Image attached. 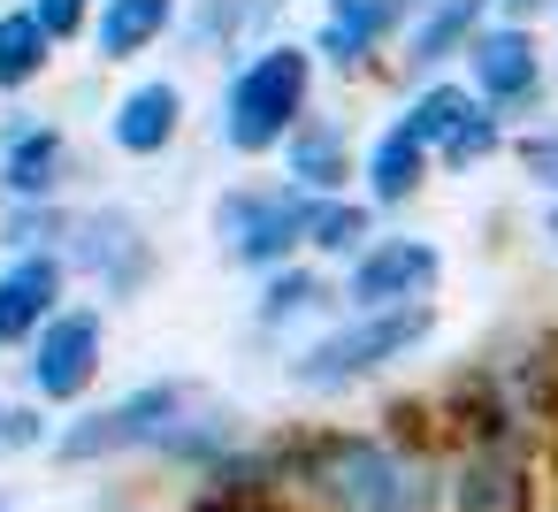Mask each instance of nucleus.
Wrapping results in <instances>:
<instances>
[{"instance_id": "obj_1", "label": "nucleus", "mask_w": 558, "mask_h": 512, "mask_svg": "<svg viewBox=\"0 0 558 512\" xmlns=\"http://www.w3.org/2000/svg\"><path fill=\"white\" fill-rule=\"evenodd\" d=\"M276 489L299 497L306 512H444V451L383 420H314L276 436Z\"/></svg>"}, {"instance_id": "obj_13", "label": "nucleus", "mask_w": 558, "mask_h": 512, "mask_svg": "<svg viewBox=\"0 0 558 512\" xmlns=\"http://www.w3.org/2000/svg\"><path fill=\"white\" fill-rule=\"evenodd\" d=\"M184 131H192V93H184V77H169V70H138V77H123L116 93H108V108H100V146L116 154V161H169L177 146H184Z\"/></svg>"}, {"instance_id": "obj_26", "label": "nucleus", "mask_w": 558, "mask_h": 512, "mask_svg": "<svg viewBox=\"0 0 558 512\" xmlns=\"http://www.w3.org/2000/svg\"><path fill=\"white\" fill-rule=\"evenodd\" d=\"M77 199H32V207H0V253H62Z\"/></svg>"}, {"instance_id": "obj_14", "label": "nucleus", "mask_w": 558, "mask_h": 512, "mask_svg": "<svg viewBox=\"0 0 558 512\" xmlns=\"http://www.w3.org/2000/svg\"><path fill=\"white\" fill-rule=\"evenodd\" d=\"M344 314V283H337V268H322V260H283V268H268V276H253V337L260 344H276V352H291V344H306L314 329H329Z\"/></svg>"}, {"instance_id": "obj_29", "label": "nucleus", "mask_w": 558, "mask_h": 512, "mask_svg": "<svg viewBox=\"0 0 558 512\" xmlns=\"http://www.w3.org/2000/svg\"><path fill=\"white\" fill-rule=\"evenodd\" d=\"M24 9L54 32V47L70 54V47H85L93 39V9H100V0H24Z\"/></svg>"}, {"instance_id": "obj_8", "label": "nucleus", "mask_w": 558, "mask_h": 512, "mask_svg": "<svg viewBox=\"0 0 558 512\" xmlns=\"http://www.w3.org/2000/svg\"><path fill=\"white\" fill-rule=\"evenodd\" d=\"M459 77H466V93H474L489 115H505L512 131L535 123V115H550V93H558L550 39H543L535 24H512V16H489V24L466 39Z\"/></svg>"}, {"instance_id": "obj_27", "label": "nucleus", "mask_w": 558, "mask_h": 512, "mask_svg": "<svg viewBox=\"0 0 558 512\" xmlns=\"http://www.w3.org/2000/svg\"><path fill=\"white\" fill-rule=\"evenodd\" d=\"M54 443V413L39 398H9V420H0V459H47Z\"/></svg>"}, {"instance_id": "obj_18", "label": "nucleus", "mask_w": 558, "mask_h": 512, "mask_svg": "<svg viewBox=\"0 0 558 512\" xmlns=\"http://www.w3.org/2000/svg\"><path fill=\"white\" fill-rule=\"evenodd\" d=\"M291 16V0H184V24H177V47L230 70L238 54H253L260 39H276Z\"/></svg>"}, {"instance_id": "obj_10", "label": "nucleus", "mask_w": 558, "mask_h": 512, "mask_svg": "<svg viewBox=\"0 0 558 512\" xmlns=\"http://www.w3.org/2000/svg\"><path fill=\"white\" fill-rule=\"evenodd\" d=\"M77 184V131L54 108L32 100H0V207H32V199H70Z\"/></svg>"}, {"instance_id": "obj_22", "label": "nucleus", "mask_w": 558, "mask_h": 512, "mask_svg": "<svg viewBox=\"0 0 558 512\" xmlns=\"http://www.w3.org/2000/svg\"><path fill=\"white\" fill-rule=\"evenodd\" d=\"M474 108H482V100L466 93V77H459V70H444V77L398 85V108H390V115H398V123H405V131H413L428 154H436V146H444V138H451V131L474 115Z\"/></svg>"}, {"instance_id": "obj_36", "label": "nucleus", "mask_w": 558, "mask_h": 512, "mask_svg": "<svg viewBox=\"0 0 558 512\" xmlns=\"http://www.w3.org/2000/svg\"><path fill=\"white\" fill-rule=\"evenodd\" d=\"M543 512H558V504H543Z\"/></svg>"}, {"instance_id": "obj_30", "label": "nucleus", "mask_w": 558, "mask_h": 512, "mask_svg": "<svg viewBox=\"0 0 558 512\" xmlns=\"http://www.w3.org/2000/svg\"><path fill=\"white\" fill-rule=\"evenodd\" d=\"M489 9H497V16H512V24H535V32H543V24H558V0H489Z\"/></svg>"}, {"instance_id": "obj_23", "label": "nucleus", "mask_w": 558, "mask_h": 512, "mask_svg": "<svg viewBox=\"0 0 558 512\" xmlns=\"http://www.w3.org/2000/svg\"><path fill=\"white\" fill-rule=\"evenodd\" d=\"M383 230V215L360 199V192H337V199H314V222H306V260H322V268H352L360 260V245Z\"/></svg>"}, {"instance_id": "obj_24", "label": "nucleus", "mask_w": 558, "mask_h": 512, "mask_svg": "<svg viewBox=\"0 0 558 512\" xmlns=\"http://www.w3.org/2000/svg\"><path fill=\"white\" fill-rule=\"evenodd\" d=\"M505 154H512V123L489 115V108H474V115L436 146V176H482V169H497Z\"/></svg>"}, {"instance_id": "obj_31", "label": "nucleus", "mask_w": 558, "mask_h": 512, "mask_svg": "<svg viewBox=\"0 0 558 512\" xmlns=\"http://www.w3.org/2000/svg\"><path fill=\"white\" fill-rule=\"evenodd\" d=\"M9 352H24V329H16V306H9V291H0V359Z\"/></svg>"}, {"instance_id": "obj_3", "label": "nucleus", "mask_w": 558, "mask_h": 512, "mask_svg": "<svg viewBox=\"0 0 558 512\" xmlns=\"http://www.w3.org/2000/svg\"><path fill=\"white\" fill-rule=\"evenodd\" d=\"M322 108V54L306 32H276L253 54H238L215 85V146L238 169L276 161V146L299 131V115Z\"/></svg>"}, {"instance_id": "obj_34", "label": "nucleus", "mask_w": 558, "mask_h": 512, "mask_svg": "<svg viewBox=\"0 0 558 512\" xmlns=\"http://www.w3.org/2000/svg\"><path fill=\"white\" fill-rule=\"evenodd\" d=\"M0 420H9V390H0Z\"/></svg>"}, {"instance_id": "obj_5", "label": "nucleus", "mask_w": 558, "mask_h": 512, "mask_svg": "<svg viewBox=\"0 0 558 512\" xmlns=\"http://www.w3.org/2000/svg\"><path fill=\"white\" fill-rule=\"evenodd\" d=\"M306 222H314V192H299L283 176H230L207 199V245L238 276H268V268L299 260Z\"/></svg>"}, {"instance_id": "obj_6", "label": "nucleus", "mask_w": 558, "mask_h": 512, "mask_svg": "<svg viewBox=\"0 0 558 512\" xmlns=\"http://www.w3.org/2000/svg\"><path fill=\"white\" fill-rule=\"evenodd\" d=\"M62 260L77 283H93V298L116 314V306H138L154 283H161V237L138 207L123 199H77L70 215V237H62Z\"/></svg>"}, {"instance_id": "obj_7", "label": "nucleus", "mask_w": 558, "mask_h": 512, "mask_svg": "<svg viewBox=\"0 0 558 512\" xmlns=\"http://www.w3.org/2000/svg\"><path fill=\"white\" fill-rule=\"evenodd\" d=\"M24 398H39L47 413H77L100 398L108 375V306L100 298H62L32 337H24Z\"/></svg>"}, {"instance_id": "obj_2", "label": "nucleus", "mask_w": 558, "mask_h": 512, "mask_svg": "<svg viewBox=\"0 0 558 512\" xmlns=\"http://www.w3.org/2000/svg\"><path fill=\"white\" fill-rule=\"evenodd\" d=\"M444 329V298H413V306H344L329 329H314L306 344L283 352V382L314 405L329 398H360L390 375H405Z\"/></svg>"}, {"instance_id": "obj_12", "label": "nucleus", "mask_w": 558, "mask_h": 512, "mask_svg": "<svg viewBox=\"0 0 558 512\" xmlns=\"http://www.w3.org/2000/svg\"><path fill=\"white\" fill-rule=\"evenodd\" d=\"M444 276H451L444 237L383 222L337 283H344V306H413V298H444Z\"/></svg>"}, {"instance_id": "obj_32", "label": "nucleus", "mask_w": 558, "mask_h": 512, "mask_svg": "<svg viewBox=\"0 0 558 512\" xmlns=\"http://www.w3.org/2000/svg\"><path fill=\"white\" fill-rule=\"evenodd\" d=\"M535 237H543V253H550V260H558V199H550V207H543V215H535Z\"/></svg>"}, {"instance_id": "obj_28", "label": "nucleus", "mask_w": 558, "mask_h": 512, "mask_svg": "<svg viewBox=\"0 0 558 512\" xmlns=\"http://www.w3.org/2000/svg\"><path fill=\"white\" fill-rule=\"evenodd\" d=\"M184 512H306V504L283 489H192Z\"/></svg>"}, {"instance_id": "obj_35", "label": "nucleus", "mask_w": 558, "mask_h": 512, "mask_svg": "<svg viewBox=\"0 0 558 512\" xmlns=\"http://www.w3.org/2000/svg\"><path fill=\"white\" fill-rule=\"evenodd\" d=\"M550 62H558V39H550Z\"/></svg>"}, {"instance_id": "obj_33", "label": "nucleus", "mask_w": 558, "mask_h": 512, "mask_svg": "<svg viewBox=\"0 0 558 512\" xmlns=\"http://www.w3.org/2000/svg\"><path fill=\"white\" fill-rule=\"evenodd\" d=\"M0 512H24V504H16V497H9V489H0Z\"/></svg>"}, {"instance_id": "obj_20", "label": "nucleus", "mask_w": 558, "mask_h": 512, "mask_svg": "<svg viewBox=\"0 0 558 512\" xmlns=\"http://www.w3.org/2000/svg\"><path fill=\"white\" fill-rule=\"evenodd\" d=\"M54 62H62L54 32L24 9V0H0V100H32L54 77Z\"/></svg>"}, {"instance_id": "obj_16", "label": "nucleus", "mask_w": 558, "mask_h": 512, "mask_svg": "<svg viewBox=\"0 0 558 512\" xmlns=\"http://www.w3.org/2000/svg\"><path fill=\"white\" fill-rule=\"evenodd\" d=\"M428 184H436V154H428L398 115H383V123L360 138V199H367L383 222H398L405 207L428 199Z\"/></svg>"}, {"instance_id": "obj_37", "label": "nucleus", "mask_w": 558, "mask_h": 512, "mask_svg": "<svg viewBox=\"0 0 558 512\" xmlns=\"http://www.w3.org/2000/svg\"><path fill=\"white\" fill-rule=\"evenodd\" d=\"M314 9H322V0H314Z\"/></svg>"}, {"instance_id": "obj_15", "label": "nucleus", "mask_w": 558, "mask_h": 512, "mask_svg": "<svg viewBox=\"0 0 558 512\" xmlns=\"http://www.w3.org/2000/svg\"><path fill=\"white\" fill-rule=\"evenodd\" d=\"M276 176L314 192V199H337V192H360V131L344 108H306L299 131L276 146Z\"/></svg>"}, {"instance_id": "obj_17", "label": "nucleus", "mask_w": 558, "mask_h": 512, "mask_svg": "<svg viewBox=\"0 0 558 512\" xmlns=\"http://www.w3.org/2000/svg\"><path fill=\"white\" fill-rule=\"evenodd\" d=\"M489 16H497L489 0H421L413 24H405V39H398V54H390V93H398V85H421V77L459 70L466 39H474Z\"/></svg>"}, {"instance_id": "obj_11", "label": "nucleus", "mask_w": 558, "mask_h": 512, "mask_svg": "<svg viewBox=\"0 0 558 512\" xmlns=\"http://www.w3.org/2000/svg\"><path fill=\"white\" fill-rule=\"evenodd\" d=\"M421 0H322L314 9V54H322V77L337 85H390V54L405 39Z\"/></svg>"}, {"instance_id": "obj_21", "label": "nucleus", "mask_w": 558, "mask_h": 512, "mask_svg": "<svg viewBox=\"0 0 558 512\" xmlns=\"http://www.w3.org/2000/svg\"><path fill=\"white\" fill-rule=\"evenodd\" d=\"M0 291L16 306V329L32 337L62 298H77V276H70L62 253H0Z\"/></svg>"}, {"instance_id": "obj_19", "label": "nucleus", "mask_w": 558, "mask_h": 512, "mask_svg": "<svg viewBox=\"0 0 558 512\" xmlns=\"http://www.w3.org/2000/svg\"><path fill=\"white\" fill-rule=\"evenodd\" d=\"M177 24H184V0H100L93 9V39H85V54H93V70H146L169 39H177Z\"/></svg>"}, {"instance_id": "obj_4", "label": "nucleus", "mask_w": 558, "mask_h": 512, "mask_svg": "<svg viewBox=\"0 0 558 512\" xmlns=\"http://www.w3.org/2000/svg\"><path fill=\"white\" fill-rule=\"evenodd\" d=\"M199 375H146L116 398L77 405L70 420H54L47 459L62 474H116V466H154V451L169 443V428L184 420V405L199 398Z\"/></svg>"}, {"instance_id": "obj_25", "label": "nucleus", "mask_w": 558, "mask_h": 512, "mask_svg": "<svg viewBox=\"0 0 558 512\" xmlns=\"http://www.w3.org/2000/svg\"><path fill=\"white\" fill-rule=\"evenodd\" d=\"M505 161H512L520 192L550 207V199H558V115H535V123H520V131H512V154H505Z\"/></svg>"}, {"instance_id": "obj_9", "label": "nucleus", "mask_w": 558, "mask_h": 512, "mask_svg": "<svg viewBox=\"0 0 558 512\" xmlns=\"http://www.w3.org/2000/svg\"><path fill=\"white\" fill-rule=\"evenodd\" d=\"M444 512H543V436L497 428L444 451Z\"/></svg>"}]
</instances>
